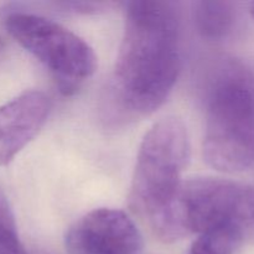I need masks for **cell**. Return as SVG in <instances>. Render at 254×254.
Wrapping results in <instances>:
<instances>
[{
  "label": "cell",
  "instance_id": "6da1fadb",
  "mask_svg": "<svg viewBox=\"0 0 254 254\" xmlns=\"http://www.w3.org/2000/svg\"><path fill=\"white\" fill-rule=\"evenodd\" d=\"M181 68V25L171 1L127 4L126 27L107 92L113 122L153 114L173 91Z\"/></svg>",
  "mask_w": 254,
  "mask_h": 254
},
{
  "label": "cell",
  "instance_id": "7a4b0ae2",
  "mask_svg": "<svg viewBox=\"0 0 254 254\" xmlns=\"http://www.w3.org/2000/svg\"><path fill=\"white\" fill-rule=\"evenodd\" d=\"M203 158L226 173L254 169V72L232 57L211 66L205 87Z\"/></svg>",
  "mask_w": 254,
  "mask_h": 254
},
{
  "label": "cell",
  "instance_id": "3957f363",
  "mask_svg": "<svg viewBox=\"0 0 254 254\" xmlns=\"http://www.w3.org/2000/svg\"><path fill=\"white\" fill-rule=\"evenodd\" d=\"M189 158L188 130L176 117L156 122L141 140L136 156L129 203L154 235L166 243L181 238L176 206Z\"/></svg>",
  "mask_w": 254,
  "mask_h": 254
},
{
  "label": "cell",
  "instance_id": "277c9868",
  "mask_svg": "<svg viewBox=\"0 0 254 254\" xmlns=\"http://www.w3.org/2000/svg\"><path fill=\"white\" fill-rule=\"evenodd\" d=\"M7 34L31 54L66 96L74 93L97 69V56L83 39L64 26L24 10L4 12Z\"/></svg>",
  "mask_w": 254,
  "mask_h": 254
},
{
  "label": "cell",
  "instance_id": "5b68a950",
  "mask_svg": "<svg viewBox=\"0 0 254 254\" xmlns=\"http://www.w3.org/2000/svg\"><path fill=\"white\" fill-rule=\"evenodd\" d=\"M181 238L221 230L254 245V186L217 178L184 181L176 206Z\"/></svg>",
  "mask_w": 254,
  "mask_h": 254
},
{
  "label": "cell",
  "instance_id": "8992f818",
  "mask_svg": "<svg viewBox=\"0 0 254 254\" xmlns=\"http://www.w3.org/2000/svg\"><path fill=\"white\" fill-rule=\"evenodd\" d=\"M66 248L69 254H141L143 237L123 211L98 208L71 226Z\"/></svg>",
  "mask_w": 254,
  "mask_h": 254
},
{
  "label": "cell",
  "instance_id": "52a82bcc",
  "mask_svg": "<svg viewBox=\"0 0 254 254\" xmlns=\"http://www.w3.org/2000/svg\"><path fill=\"white\" fill-rule=\"evenodd\" d=\"M50 108L49 97L41 91H26L0 106V166L11 163L36 136Z\"/></svg>",
  "mask_w": 254,
  "mask_h": 254
},
{
  "label": "cell",
  "instance_id": "ba28073f",
  "mask_svg": "<svg viewBox=\"0 0 254 254\" xmlns=\"http://www.w3.org/2000/svg\"><path fill=\"white\" fill-rule=\"evenodd\" d=\"M193 22L205 39H226L237 24V6L231 1H197L193 4Z\"/></svg>",
  "mask_w": 254,
  "mask_h": 254
},
{
  "label": "cell",
  "instance_id": "9c48e42d",
  "mask_svg": "<svg viewBox=\"0 0 254 254\" xmlns=\"http://www.w3.org/2000/svg\"><path fill=\"white\" fill-rule=\"evenodd\" d=\"M0 254H26L6 196L0 189Z\"/></svg>",
  "mask_w": 254,
  "mask_h": 254
},
{
  "label": "cell",
  "instance_id": "30bf717a",
  "mask_svg": "<svg viewBox=\"0 0 254 254\" xmlns=\"http://www.w3.org/2000/svg\"><path fill=\"white\" fill-rule=\"evenodd\" d=\"M241 246L237 237L221 230L206 231L193 241L188 254H233Z\"/></svg>",
  "mask_w": 254,
  "mask_h": 254
},
{
  "label": "cell",
  "instance_id": "8fae6325",
  "mask_svg": "<svg viewBox=\"0 0 254 254\" xmlns=\"http://www.w3.org/2000/svg\"><path fill=\"white\" fill-rule=\"evenodd\" d=\"M59 6H64V9H68L69 11L74 12H98L99 10H104V7L108 6V4L103 2H83V1H69V2H60Z\"/></svg>",
  "mask_w": 254,
  "mask_h": 254
},
{
  "label": "cell",
  "instance_id": "7c38bea8",
  "mask_svg": "<svg viewBox=\"0 0 254 254\" xmlns=\"http://www.w3.org/2000/svg\"><path fill=\"white\" fill-rule=\"evenodd\" d=\"M250 11H251V15H252V16L254 17V1L251 2V5H250Z\"/></svg>",
  "mask_w": 254,
  "mask_h": 254
},
{
  "label": "cell",
  "instance_id": "4fadbf2b",
  "mask_svg": "<svg viewBox=\"0 0 254 254\" xmlns=\"http://www.w3.org/2000/svg\"><path fill=\"white\" fill-rule=\"evenodd\" d=\"M2 47H4V42H2V40L0 39V51L2 50Z\"/></svg>",
  "mask_w": 254,
  "mask_h": 254
}]
</instances>
